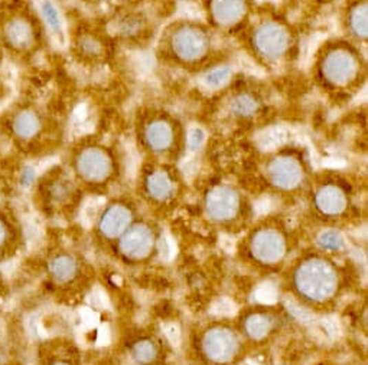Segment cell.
Here are the masks:
<instances>
[{"label":"cell","instance_id":"16","mask_svg":"<svg viewBox=\"0 0 368 365\" xmlns=\"http://www.w3.org/2000/svg\"><path fill=\"white\" fill-rule=\"evenodd\" d=\"M122 250L130 257H143L151 250L152 233L144 226L130 229L122 239Z\"/></svg>","mask_w":368,"mask_h":365},{"label":"cell","instance_id":"9","mask_svg":"<svg viewBox=\"0 0 368 365\" xmlns=\"http://www.w3.org/2000/svg\"><path fill=\"white\" fill-rule=\"evenodd\" d=\"M71 51L81 64L98 65L109 56V40L98 30L80 27L71 38Z\"/></svg>","mask_w":368,"mask_h":365},{"label":"cell","instance_id":"32","mask_svg":"<svg viewBox=\"0 0 368 365\" xmlns=\"http://www.w3.org/2000/svg\"><path fill=\"white\" fill-rule=\"evenodd\" d=\"M234 312H235L234 303L230 299H227V298H219V299H217L213 303V307H211V314L218 315V316H230Z\"/></svg>","mask_w":368,"mask_h":365},{"label":"cell","instance_id":"6","mask_svg":"<svg viewBox=\"0 0 368 365\" xmlns=\"http://www.w3.org/2000/svg\"><path fill=\"white\" fill-rule=\"evenodd\" d=\"M72 169L83 182L101 185L113 173V158L102 144L81 143L72 154Z\"/></svg>","mask_w":368,"mask_h":365},{"label":"cell","instance_id":"34","mask_svg":"<svg viewBox=\"0 0 368 365\" xmlns=\"http://www.w3.org/2000/svg\"><path fill=\"white\" fill-rule=\"evenodd\" d=\"M205 141V132L202 128L195 127V128H191L188 132V147L189 150H198Z\"/></svg>","mask_w":368,"mask_h":365},{"label":"cell","instance_id":"21","mask_svg":"<svg viewBox=\"0 0 368 365\" xmlns=\"http://www.w3.org/2000/svg\"><path fill=\"white\" fill-rule=\"evenodd\" d=\"M260 102L257 97L252 93L235 94L230 102V110L232 115L239 118H250L259 111Z\"/></svg>","mask_w":368,"mask_h":365},{"label":"cell","instance_id":"15","mask_svg":"<svg viewBox=\"0 0 368 365\" xmlns=\"http://www.w3.org/2000/svg\"><path fill=\"white\" fill-rule=\"evenodd\" d=\"M368 6L367 0H356L354 3L348 5L345 13V26L347 32L351 38L357 39L358 42L367 40L368 34Z\"/></svg>","mask_w":368,"mask_h":365},{"label":"cell","instance_id":"18","mask_svg":"<svg viewBox=\"0 0 368 365\" xmlns=\"http://www.w3.org/2000/svg\"><path fill=\"white\" fill-rule=\"evenodd\" d=\"M315 203L322 213L335 216V215H340L341 211H344L347 206V197L340 187H336L334 185H328L318 190L316 197H315Z\"/></svg>","mask_w":368,"mask_h":365},{"label":"cell","instance_id":"19","mask_svg":"<svg viewBox=\"0 0 368 365\" xmlns=\"http://www.w3.org/2000/svg\"><path fill=\"white\" fill-rule=\"evenodd\" d=\"M77 262L68 255H58L50 262V275L58 282L65 283L77 275Z\"/></svg>","mask_w":368,"mask_h":365},{"label":"cell","instance_id":"20","mask_svg":"<svg viewBox=\"0 0 368 365\" xmlns=\"http://www.w3.org/2000/svg\"><path fill=\"white\" fill-rule=\"evenodd\" d=\"M146 190L155 200H166L173 193V182L165 172H153L146 180Z\"/></svg>","mask_w":368,"mask_h":365},{"label":"cell","instance_id":"8","mask_svg":"<svg viewBox=\"0 0 368 365\" xmlns=\"http://www.w3.org/2000/svg\"><path fill=\"white\" fill-rule=\"evenodd\" d=\"M296 283L306 296L319 301L334 294L336 278L329 265L315 261L305 263L298 270Z\"/></svg>","mask_w":368,"mask_h":365},{"label":"cell","instance_id":"33","mask_svg":"<svg viewBox=\"0 0 368 365\" xmlns=\"http://www.w3.org/2000/svg\"><path fill=\"white\" fill-rule=\"evenodd\" d=\"M286 307H288L289 312H290L294 318L299 319V321H302V322H311L312 319H314L312 314H311V312H307V311H306L305 308H302L301 305H298L296 302H293V301H286Z\"/></svg>","mask_w":368,"mask_h":365},{"label":"cell","instance_id":"22","mask_svg":"<svg viewBox=\"0 0 368 365\" xmlns=\"http://www.w3.org/2000/svg\"><path fill=\"white\" fill-rule=\"evenodd\" d=\"M39 14L47 30H51L54 35H64V23L61 13L52 0H43L39 6Z\"/></svg>","mask_w":368,"mask_h":365},{"label":"cell","instance_id":"24","mask_svg":"<svg viewBox=\"0 0 368 365\" xmlns=\"http://www.w3.org/2000/svg\"><path fill=\"white\" fill-rule=\"evenodd\" d=\"M270 327H272L270 319L261 315H255L252 318H248L246 324V329L248 332V335L256 340H260L266 335V333L270 331Z\"/></svg>","mask_w":368,"mask_h":365},{"label":"cell","instance_id":"28","mask_svg":"<svg viewBox=\"0 0 368 365\" xmlns=\"http://www.w3.org/2000/svg\"><path fill=\"white\" fill-rule=\"evenodd\" d=\"M318 332H321L323 337L328 338V340H335L338 335H340L341 328L340 324H338V319L334 316H328V318H323L318 322L316 325Z\"/></svg>","mask_w":368,"mask_h":365},{"label":"cell","instance_id":"27","mask_svg":"<svg viewBox=\"0 0 368 365\" xmlns=\"http://www.w3.org/2000/svg\"><path fill=\"white\" fill-rule=\"evenodd\" d=\"M133 357L139 364H149L156 357V346L149 341L138 342L133 348Z\"/></svg>","mask_w":368,"mask_h":365},{"label":"cell","instance_id":"5","mask_svg":"<svg viewBox=\"0 0 368 365\" xmlns=\"http://www.w3.org/2000/svg\"><path fill=\"white\" fill-rule=\"evenodd\" d=\"M293 43L290 29L276 21L260 22L250 35V47L255 55L266 62L274 64L289 55Z\"/></svg>","mask_w":368,"mask_h":365},{"label":"cell","instance_id":"11","mask_svg":"<svg viewBox=\"0 0 368 365\" xmlns=\"http://www.w3.org/2000/svg\"><path fill=\"white\" fill-rule=\"evenodd\" d=\"M240 199L239 194L228 186L214 187L205 199V207L207 213L217 220L231 219L239 210Z\"/></svg>","mask_w":368,"mask_h":365},{"label":"cell","instance_id":"7","mask_svg":"<svg viewBox=\"0 0 368 365\" xmlns=\"http://www.w3.org/2000/svg\"><path fill=\"white\" fill-rule=\"evenodd\" d=\"M178 126L176 119L169 114H151L142 121V140L155 153H166L175 145Z\"/></svg>","mask_w":368,"mask_h":365},{"label":"cell","instance_id":"23","mask_svg":"<svg viewBox=\"0 0 368 365\" xmlns=\"http://www.w3.org/2000/svg\"><path fill=\"white\" fill-rule=\"evenodd\" d=\"M43 193H45L47 199L55 204H61L64 203L71 191H72V186H71V181L63 176L60 177H55L52 178L48 185H43L42 187Z\"/></svg>","mask_w":368,"mask_h":365},{"label":"cell","instance_id":"35","mask_svg":"<svg viewBox=\"0 0 368 365\" xmlns=\"http://www.w3.org/2000/svg\"><path fill=\"white\" fill-rule=\"evenodd\" d=\"M159 252H160V257L164 261H171L173 255H175V245L171 237L168 236H162L160 242H159Z\"/></svg>","mask_w":368,"mask_h":365},{"label":"cell","instance_id":"13","mask_svg":"<svg viewBox=\"0 0 368 365\" xmlns=\"http://www.w3.org/2000/svg\"><path fill=\"white\" fill-rule=\"evenodd\" d=\"M204 348L211 360L224 362L231 360L235 351H237V340L228 331L215 329L207 333L204 341Z\"/></svg>","mask_w":368,"mask_h":365},{"label":"cell","instance_id":"10","mask_svg":"<svg viewBox=\"0 0 368 365\" xmlns=\"http://www.w3.org/2000/svg\"><path fill=\"white\" fill-rule=\"evenodd\" d=\"M247 0H210V18L217 27L232 29L244 22Z\"/></svg>","mask_w":368,"mask_h":365},{"label":"cell","instance_id":"40","mask_svg":"<svg viewBox=\"0 0 368 365\" xmlns=\"http://www.w3.org/2000/svg\"><path fill=\"white\" fill-rule=\"evenodd\" d=\"M52 365H68V364H65V362H55V364H52Z\"/></svg>","mask_w":368,"mask_h":365},{"label":"cell","instance_id":"4","mask_svg":"<svg viewBox=\"0 0 368 365\" xmlns=\"http://www.w3.org/2000/svg\"><path fill=\"white\" fill-rule=\"evenodd\" d=\"M165 48L178 64L194 67L210 56L213 36L210 30L198 22H180L168 30Z\"/></svg>","mask_w":368,"mask_h":365},{"label":"cell","instance_id":"38","mask_svg":"<svg viewBox=\"0 0 368 365\" xmlns=\"http://www.w3.org/2000/svg\"><path fill=\"white\" fill-rule=\"evenodd\" d=\"M221 243H223V248H224L227 252H230V250L234 249V242H232L231 239H228V237H224L223 240H221Z\"/></svg>","mask_w":368,"mask_h":365},{"label":"cell","instance_id":"36","mask_svg":"<svg viewBox=\"0 0 368 365\" xmlns=\"http://www.w3.org/2000/svg\"><path fill=\"white\" fill-rule=\"evenodd\" d=\"M165 335H166V338L173 345H176V346L180 345V342H181V333H180L178 327H176L175 324H166L165 325Z\"/></svg>","mask_w":368,"mask_h":365},{"label":"cell","instance_id":"1","mask_svg":"<svg viewBox=\"0 0 368 365\" xmlns=\"http://www.w3.org/2000/svg\"><path fill=\"white\" fill-rule=\"evenodd\" d=\"M47 35L39 10L25 0L0 2V47L5 56L29 62L45 48Z\"/></svg>","mask_w":368,"mask_h":365},{"label":"cell","instance_id":"41","mask_svg":"<svg viewBox=\"0 0 368 365\" xmlns=\"http://www.w3.org/2000/svg\"><path fill=\"white\" fill-rule=\"evenodd\" d=\"M243 365H256V364H253V362H246V364H243Z\"/></svg>","mask_w":368,"mask_h":365},{"label":"cell","instance_id":"25","mask_svg":"<svg viewBox=\"0 0 368 365\" xmlns=\"http://www.w3.org/2000/svg\"><path fill=\"white\" fill-rule=\"evenodd\" d=\"M231 75H232V71L228 67L215 68L207 73V77H205V84H207L208 88H213V89L219 88L230 81Z\"/></svg>","mask_w":368,"mask_h":365},{"label":"cell","instance_id":"2","mask_svg":"<svg viewBox=\"0 0 368 365\" xmlns=\"http://www.w3.org/2000/svg\"><path fill=\"white\" fill-rule=\"evenodd\" d=\"M360 52L349 43L328 45L318 58V80L329 91H348L360 84L364 71Z\"/></svg>","mask_w":368,"mask_h":365},{"label":"cell","instance_id":"31","mask_svg":"<svg viewBox=\"0 0 368 365\" xmlns=\"http://www.w3.org/2000/svg\"><path fill=\"white\" fill-rule=\"evenodd\" d=\"M256 299L259 302L264 303H272L277 299V289L272 283H263L257 287L256 291Z\"/></svg>","mask_w":368,"mask_h":365},{"label":"cell","instance_id":"17","mask_svg":"<svg viewBox=\"0 0 368 365\" xmlns=\"http://www.w3.org/2000/svg\"><path fill=\"white\" fill-rule=\"evenodd\" d=\"M130 222V211L126 206L114 204L110 206L100 219V229L102 235L116 237L125 232Z\"/></svg>","mask_w":368,"mask_h":365},{"label":"cell","instance_id":"39","mask_svg":"<svg viewBox=\"0 0 368 365\" xmlns=\"http://www.w3.org/2000/svg\"><path fill=\"white\" fill-rule=\"evenodd\" d=\"M3 58H5V54H3V51H2V47H0V64L3 62Z\"/></svg>","mask_w":368,"mask_h":365},{"label":"cell","instance_id":"3","mask_svg":"<svg viewBox=\"0 0 368 365\" xmlns=\"http://www.w3.org/2000/svg\"><path fill=\"white\" fill-rule=\"evenodd\" d=\"M48 114L32 102L12 105L0 118V128L19 148H31L45 137L51 128Z\"/></svg>","mask_w":368,"mask_h":365},{"label":"cell","instance_id":"29","mask_svg":"<svg viewBox=\"0 0 368 365\" xmlns=\"http://www.w3.org/2000/svg\"><path fill=\"white\" fill-rule=\"evenodd\" d=\"M318 242H319V245L323 249L336 250V249H341L344 246V237H343V235L335 232V231H327V232L321 233Z\"/></svg>","mask_w":368,"mask_h":365},{"label":"cell","instance_id":"30","mask_svg":"<svg viewBox=\"0 0 368 365\" xmlns=\"http://www.w3.org/2000/svg\"><path fill=\"white\" fill-rule=\"evenodd\" d=\"M13 239V224L10 219L0 210V252L5 250Z\"/></svg>","mask_w":368,"mask_h":365},{"label":"cell","instance_id":"37","mask_svg":"<svg viewBox=\"0 0 368 365\" xmlns=\"http://www.w3.org/2000/svg\"><path fill=\"white\" fill-rule=\"evenodd\" d=\"M91 302H93V305H94L96 308H105V307L107 305V299H106V296L102 295L100 291H97V292L93 295Z\"/></svg>","mask_w":368,"mask_h":365},{"label":"cell","instance_id":"14","mask_svg":"<svg viewBox=\"0 0 368 365\" xmlns=\"http://www.w3.org/2000/svg\"><path fill=\"white\" fill-rule=\"evenodd\" d=\"M253 250L260 261L276 262L285 252V243L276 232L263 231L255 236Z\"/></svg>","mask_w":368,"mask_h":365},{"label":"cell","instance_id":"12","mask_svg":"<svg viewBox=\"0 0 368 365\" xmlns=\"http://www.w3.org/2000/svg\"><path fill=\"white\" fill-rule=\"evenodd\" d=\"M268 174L274 186L286 190L298 187L303 177L299 161L289 156H281L272 160L268 167Z\"/></svg>","mask_w":368,"mask_h":365},{"label":"cell","instance_id":"26","mask_svg":"<svg viewBox=\"0 0 368 365\" xmlns=\"http://www.w3.org/2000/svg\"><path fill=\"white\" fill-rule=\"evenodd\" d=\"M144 22L138 16H127L120 22L119 32L125 38H135L143 32Z\"/></svg>","mask_w":368,"mask_h":365}]
</instances>
